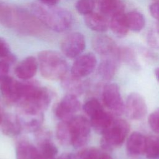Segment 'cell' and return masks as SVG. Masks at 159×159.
Wrapping results in <instances>:
<instances>
[{"label": "cell", "mask_w": 159, "mask_h": 159, "mask_svg": "<svg viewBox=\"0 0 159 159\" xmlns=\"http://www.w3.org/2000/svg\"><path fill=\"white\" fill-rule=\"evenodd\" d=\"M83 108L84 112L90 118L104 109L101 103L95 98H91L88 100L84 104Z\"/></svg>", "instance_id": "obj_28"}, {"label": "cell", "mask_w": 159, "mask_h": 159, "mask_svg": "<svg viewBox=\"0 0 159 159\" xmlns=\"http://www.w3.org/2000/svg\"><path fill=\"white\" fill-rule=\"evenodd\" d=\"M47 89L34 83H21L20 109L32 112H43L51 101Z\"/></svg>", "instance_id": "obj_2"}, {"label": "cell", "mask_w": 159, "mask_h": 159, "mask_svg": "<svg viewBox=\"0 0 159 159\" xmlns=\"http://www.w3.org/2000/svg\"><path fill=\"white\" fill-rule=\"evenodd\" d=\"M62 86L68 92V94H73L77 96L83 93V84L80 78L73 75H65L62 79Z\"/></svg>", "instance_id": "obj_22"}, {"label": "cell", "mask_w": 159, "mask_h": 159, "mask_svg": "<svg viewBox=\"0 0 159 159\" xmlns=\"http://www.w3.org/2000/svg\"><path fill=\"white\" fill-rule=\"evenodd\" d=\"M147 137L139 132H132L127 138L126 149L129 154L133 156L145 153Z\"/></svg>", "instance_id": "obj_16"}, {"label": "cell", "mask_w": 159, "mask_h": 159, "mask_svg": "<svg viewBox=\"0 0 159 159\" xmlns=\"http://www.w3.org/2000/svg\"><path fill=\"white\" fill-rule=\"evenodd\" d=\"M21 83L7 76L0 83V91L5 101L9 103L19 102L20 98Z\"/></svg>", "instance_id": "obj_12"}, {"label": "cell", "mask_w": 159, "mask_h": 159, "mask_svg": "<svg viewBox=\"0 0 159 159\" xmlns=\"http://www.w3.org/2000/svg\"><path fill=\"white\" fill-rule=\"evenodd\" d=\"M157 1H159V0H157Z\"/></svg>", "instance_id": "obj_43"}, {"label": "cell", "mask_w": 159, "mask_h": 159, "mask_svg": "<svg viewBox=\"0 0 159 159\" xmlns=\"http://www.w3.org/2000/svg\"><path fill=\"white\" fill-rule=\"evenodd\" d=\"M58 150L49 138L48 132L40 133L37 148V159H55Z\"/></svg>", "instance_id": "obj_15"}, {"label": "cell", "mask_w": 159, "mask_h": 159, "mask_svg": "<svg viewBox=\"0 0 159 159\" xmlns=\"http://www.w3.org/2000/svg\"><path fill=\"white\" fill-rule=\"evenodd\" d=\"M101 151L96 148H88L71 154V159H98Z\"/></svg>", "instance_id": "obj_30"}, {"label": "cell", "mask_w": 159, "mask_h": 159, "mask_svg": "<svg viewBox=\"0 0 159 159\" xmlns=\"http://www.w3.org/2000/svg\"><path fill=\"white\" fill-rule=\"evenodd\" d=\"M148 122L151 129L159 134V109L153 111L148 118Z\"/></svg>", "instance_id": "obj_33"}, {"label": "cell", "mask_w": 159, "mask_h": 159, "mask_svg": "<svg viewBox=\"0 0 159 159\" xmlns=\"http://www.w3.org/2000/svg\"><path fill=\"white\" fill-rule=\"evenodd\" d=\"M16 159H37V148L26 141H20L16 146Z\"/></svg>", "instance_id": "obj_24"}, {"label": "cell", "mask_w": 159, "mask_h": 159, "mask_svg": "<svg viewBox=\"0 0 159 159\" xmlns=\"http://www.w3.org/2000/svg\"><path fill=\"white\" fill-rule=\"evenodd\" d=\"M100 12L103 15L113 16L116 12L123 11V6L119 0H96Z\"/></svg>", "instance_id": "obj_23"}, {"label": "cell", "mask_w": 159, "mask_h": 159, "mask_svg": "<svg viewBox=\"0 0 159 159\" xmlns=\"http://www.w3.org/2000/svg\"><path fill=\"white\" fill-rule=\"evenodd\" d=\"M40 73L50 80H61L66 74L68 65L63 56L54 50H43L38 55Z\"/></svg>", "instance_id": "obj_3"}, {"label": "cell", "mask_w": 159, "mask_h": 159, "mask_svg": "<svg viewBox=\"0 0 159 159\" xmlns=\"http://www.w3.org/2000/svg\"><path fill=\"white\" fill-rule=\"evenodd\" d=\"M145 154L148 159H159V135L147 137Z\"/></svg>", "instance_id": "obj_26"}, {"label": "cell", "mask_w": 159, "mask_h": 159, "mask_svg": "<svg viewBox=\"0 0 159 159\" xmlns=\"http://www.w3.org/2000/svg\"><path fill=\"white\" fill-rule=\"evenodd\" d=\"M130 126L122 119H114L111 125L102 134L101 145L106 150L120 146L129 135Z\"/></svg>", "instance_id": "obj_4"}, {"label": "cell", "mask_w": 159, "mask_h": 159, "mask_svg": "<svg viewBox=\"0 0 159 159\" xmlns=\"http://www.w3.org/2000/svg\"><path fill=\"white\" fill-rule=\"evenodd\" d=\"M126 16L129 29L133 32H140L145 26V18L142 14L137 11L128 12Z\"/></svg>", "instance_id": "obj_25"}, {"label": "cell", "mask_w": 159, "mask_h": 159, "mask_svg": "<svg viewBox=\"0 0 159 159\" xmlns=\"http://www.w3.org/2000/svg\"><path fill=\"white\" fill-rule=\"evenodd\" d=\"M0 58H3L8 63L15 60V57L11 53L7 42L2 37H0Z\"/></svg>", "instance_id": "obj_31"}, {"label": "cell", "mask_w": 159, "mask_h": 159, "mask_svg": "<svg viewBox=\"0 0 159 159\" xmlns=\"http://www.w3.org/2000/svg\"><path fill=\"white\" fill-rule=\"evenodd\" d=\"M102 101L104 105L117 116H120L125 111V104L119 88L116 83H109L104 86Z\"/></svg>", "instance_id": "obj_6"}, {"label": "cell", "mask_w": 159, "mask_h": 159, "mask_svg": "<svg viewBox=\"0 0 159 159\" xmlns=\"http://www.w3.org/2000/svg\"><path fill=\"white\" fill-rule=\"evenodd\" d=\"M92 46L98 54L104 57L114 54L117 50L114 41L106 35L94 37L92 40Z\"/></svg>", "instance_id": "obj_13"}, {"label": "cell", "mask_w": 159, "mask_h": 159, "mask_svg": "<svg viewBox=\"0 0 159 159\" xmlns=\"http://www.w3.org/2000/svg\"><path fill=\"white\" fill-rule=\"evenodd\" d=\"M149 11L152 16L159 20V1L152 3L150 6Z\"/></svg>", "instance_id": "obj_36"}, {"label": "cell", "mask_w": 159, "mask_h": 159, "mask_svg": "<svg viewBox=\"0 0 159 159\" xmlns=\"http://www.w3.org/2000/svg\"><path fill=\"white\" fill-rule=\"evenodd\" d=\"M29 11L39 22L55 32L65 31L72 24V15L64 8L35 2L29 6Z\"/></svg>", "instance_id": "obj_1"}, {"label": "cell", "mask_w": 159, "mask_h": 159, "mask_svg": "<svg viewBox=\"0 0 159 159\" xmlns=\"http://www.w3.org/2000/svg\"><path fill=\"white\" fill-rule=\"evenodd\" d=\"M96 0H78L75 4L76 11L82 15H87L93 12Z\"/></svg>", "instance_id": "obj_29"}, {"label": "cell", "mask_w": 159, "mask_h": 159, "mask_svg": "<svg viewBox=\"0 0 159 159\" xmlns=\"http://www.w3.org/2000/svg\"><path fill=\"white\" fill-rule=\"evenodd\" d=\"M155 75L156 78L157 79L158 81L159 82V67L156 68V70L155 71Z\"/></svg>", "instance_id": "obj_40"}, {"label": "cell", "mask_w": 159, "mask_h": 159, "mask_svg": "<svg viewBox=\"0 0 159 159\" xmlns=\"http://www.w3.org/2000/svg\"><path fill=\"white\" fill-rule=\"evenodd\" d=\"M147 43L152 48H159V32L157 30H151L147 35Z\"/></svg>", "instance_id": "obj_34"}, {"label": "cell", "mask_w": 159, "mask_h": 159, "mask_svg": "<svg viewBox=\"0 0 159 159\" xmlns=\"http://www.w3.org/2000/svg\"><path fill=\"white\" fill-rule=\"evenodd\" d=\"M84 20L86 26L93 31L104 32L108 29V22L103 14L92 12L84 16Z\"/></svg>", "instance_id": "obj_19"}, {"label": "cell", "mask_w": 159, "mask_h": 159, "mask_svg": "<svg viewBox=\"0 0 159 159\" xmlns=\"http://www.w3.org/2000/svg\"><path fill=\"white\" fill-rule=\"evenodd\" d=\"M9 70V63L5 60H0V83L8 76Z\"/></svg>", "instance_id": "obj_35"}, {"label": "cell", "mask_w": 159, "mask_h": 159, "mask_svg": "<svg viewBox=\"0 0 159 159\" xmlns=\"http://www.w3.org/2000/svg\"><path fill=\"white\" fill-rule=\"evenodd\" d=\"M38 65V61L35 57H28L16 66L14 72L19 78L24 80H29L36 74Z\"/></svg>", "instance_id": "obj_14"}, {"label": "cell", "mask_w": 159, "mask_h": 159, "mask_svg": "<svg viewBox=\"0 0 159 159\" xmlns=\"http://www.w3.org/2000/svg\"><path fill=\"white\" fill-rule=\"evenodd\" d=\"M58 159H71V154L64 153L61 155Z\"/></svg>", "instance_id": "obj_39"}, {"label": "cell", "mask_w": 159, "mask_h": 159, "mask_svg": "<svg viewBox=\"0 0 159 159\" xmlns=\"http://www.w3.org/2000/svg\"><path fill=\"white\" fill-rule=\"evenodd\" d=\"M114 118L111 114L104 109L91 117V125L98 133L102 134L112 124Z\"/></svg>", "instance_id": "obj_20"}, {"label": "cell", "mask_w": 159, "mask_h": 159, "mask_svg": "<svg viewBox=\"0 0 159 159\" xmlns=\"http://www.w3.org/2000/svg\"><path fill=\"white\" fill-rule=\"evenodd\" d=\"M11 10L6 4L0 2V22L6 25H12Z\"/></svg>", "instance_id": "obj_32"}, {"label": "cell", "mask_w": 159, "mask_h": 159, "mask_svg": "<svg viewBox=\"0 0 159 159\" xmlns=\"http://www.w3.org/2000/svg\"><path fill=\"white\" fill-rule=\"evenodd\" d=\"M57 137L59 142L64 145H71V137L68 121H61L57 127Z\"/></svg>", "instance_id": "obj_27"}, {"label": "cell", "mask_w": 159, "mask_h": 159, "mask_svg": "<svg viewBox=\"0 0 159 159\" xmlns=\"http://www.w3.org/2000/svg\"><path fill=\"white\" fill-rule=\"evenodd\" d=\"M17 116L22 130L28 132L38 131L43 121V112H32L20 109Z\"/></svg>", "instance_id": "obj_11"}, {"label": "cell", "mask_w": 159, "mask_h": 159, "mask_svg": "<svg viewBox=\"0 0 159 159\" xmlns=\"http://www.w3.org/2000/svg\"><path fill=\"white\" fill-rule=\"evenodd\" d=\"M98 159H113V158L107 153L101 152Z\"/></svg>", "instance_id": "obj_38"}, {"label": "cell", "mask_w": 159, "mask_h": 159, "mask_svg": "<svg viewBox=\"0 0 159 159\" xmlns=\"http://www.w3.org/2000/svg\"><path fill=\"white\" fill-rule=\"evenodd\" d=\"M125 111L129 119H142L147 112V106L144 98L137 93H131L127 98Z\"/></svg>", "instance_id": "obj_9"}, {"label": "cell", "mask_w": 159, "mask_h": 159, "mask_svg": "<svg viewBox=\"0 0 159 159\" xmlns=\"http://www.w3.org/2000/svg\"><path fill=\"white\" fill-rule=\"evenodd\" d=\"M110 27L112 32L119 37H124L129 29L126 16L123 11H119L114 14L111 18Z\"/></svg>", "instance_id": "obj_21"}, {"label": "cell", "mask_w": 159, "mask_h": 159, "mask_svg": "<svg viewBox=\"0 0 159 159\" xmlns=\"http://www.w3.org/2000/svg\"><path fill=\"white\" fill-rule=\"evenodd\" d=\"M81 104L77 96L71 94H66L57 105L55 110L56 116L61 121H68L78 112Z\"/></svg>", "instance_id": "obj_8"}, {"label": "cell", "mask_w": 159, "mask_h": 159, "mask_svg": "<svg viewBox=\"0 0 159 159\" xmlns=\"http://www.w3.org/2000/svg\"><path fill=\"white\" fill-rule=\"evenodd\" d=\"M86 47L85 39L80 32H74L68 34L61 40L60 48L66 57L72 58L78 57Z\"/></svg>", "instance_id": "obj_7"}, {"label": "cell", "mask_w": 159, "mask_h": 159, "mask_svg": "<svg viewBox=\"0 0 159 159\" xmlns=\"http://www.w3.org/2000/svg\"><path fill=\"white\" fill-rule=\"evenodd\" d=\"M158 23H157V30L159 32V20H158Z\"/></svg>", "instance_id": "obj_41"}, {"label": "cell", "mask_w": 159, "mask_h": 159, "mask_svg": "<svg viewBox=\"0 0 159 159\" xmlns=\"http://www.w3.org/2000/svg\"><path fill=\"white\" fill-rule=\"evenodd\" d=\"M60 0H39L40 2L47 6H55Z\"/></svg>", "instance_id": "obj_37"}, {"label": "cell", "mask_w": 159, "mask_h": 159, "mask_svg": "<svg viewBox=\"0 0 159 159\" xmlns=\"http://www.w3.org/2000/svg\"><path fill=\"white\" fill-rule=\"evenodd\" d=\"M2 115L1 114V112H0V125H1V120H2Z\"/></svg>", "instance_id": "obj_42"}, {"label": "cell", "mask_w": 159, "mask_h": 159, "mask_svg": "<svg viewBox=\"0 0 159 159\" xmlns=\"http://www.w3.org/2000/svg\"><path fill=\"white\" fill-rule=\"evenodd\" d=\"M1 125L2 132L9 137L16 136L22 130L21 125L17 115L11 114L2 115Z\"/></svg>", "instance_id": "obj_18"}, {"label": "cell", "mask_w": 159, "mask_h": 159, "mask_svg": "<svg viewBox=\"0 0 159 159\" xmlns=\"http://www.w3.org/2000/svg\"><path fill=\"white\" fill-rule=\"evenodd\" d=\"M71 145L75 148L84 145L91 132V123L82 116H75L68 120Z\"/></svg>", "instance_id": "obj_5"}, {"label": "cell", "mask_w": 159, "mask_h": 159, "mask_svg": "<svg viewBox=\"0 0 159 159\" xmlns=\"http://www.w3.org/2000/svg\"><path fill=\"white\" fill-rule=\"evenodd\" d=\"M117 58H118L117 50L114 54L105 56V58L101 60L98 70L102 79L109 80L114 77L117 69Z\"/></svg>", "instance_id": "obj_17"}, {"label": "cell", "mask_w": 159, "mask_h": 159, "mask_svg": "<svg viewBox=\"0 0 159 159\" xmlns=\"http://www.w3.org/2000/svg\"><path fill=\"white\" fill-rule=\"evenodd\" d=\"M97 60L92 53H87L79 56L74 61L71 74L78 78H83L90 75L96 68Z\"/></svg>", "instance_id": "obj_10"}]
</instances>
